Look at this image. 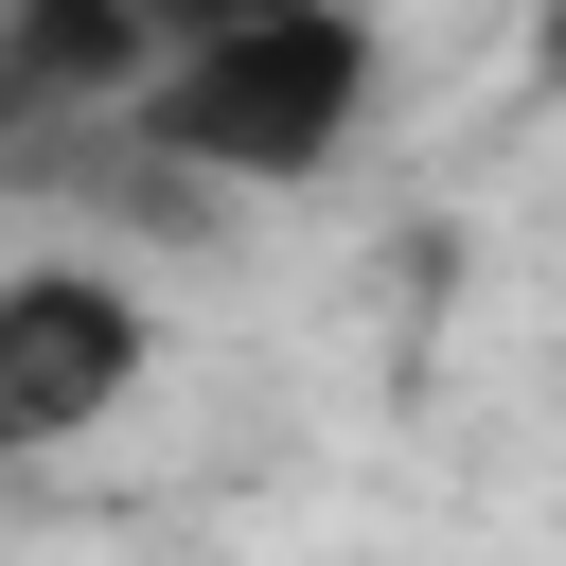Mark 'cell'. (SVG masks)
I'll list each match as a JSON object with an SVG mask.
<instances>
[{
  "mask_svg": "<svg viewBox=\"0 0 566 566\" xmlns=\"http://www.w3.org/2000/svg\"><path fill=\"white\" fill-rule=\"evenodd\" d=\"M371 124V18L354 0H265V18H212L177 35L142 88H124V142L195 159L212 195H283V177H336Z\"/></svg>",
  "mask_w": 566,
  "mask_h": 566,
  "instance_id": "6da1fadb",
  "label": "cell"
},
{
  "mask_svg": "<svg viewBox=\"0 0 566 566\" xmlns=\"http://www.w3.org/2000/svg\"><path fill=\"white\" fill-rule=\"evenodd\" d=\"M124 389H142V283H106V265H18V283H0V460L88 442Z\"/></svg>",
  "mask_w": 566,
  "mask_h": 566,
  "instance_id": "7a4b0ae2",
  "label": "cell"
},
{
  "mask_svg": "<svg viewBox=\"0 0 566 566\" xmlns=\"http://www.w3.org/2000/svg\"><path fill=\"white\" fill-rule=\"evenodd\" d=\"M159 71L142 0H0V124H106Z\"/></svg>",
  "mask_w": 566,
  "mask_h": 566,
  "instance_id": "3957f363",
  "label": "cell"
},
{
  "mask_svg": "<svg viewBox=\"0 0 566 566\" xmlns=\"http://www.w3.org/2000/svg\"><path fill=\"white\" fill-rule=\"evenodd\" d=\"M142 18H159V53H177V35H212V18H265V0H142Z\"/></svg>",
  "mask_w": 566,
  "mask_h": 566,
  "instance_id": "277c9868",
  "label": "cell"
},
{
  "mask_svg": "<svg viewBox=\"0 0 566 566\" xmlns=\"http://www.w3.org/2000/svg\"><path fill=\"white\" fill-rule=\"evenodd\" d=\"M548 53H566V0H548Z\"/></svg>",
  "mask_w": 566,
  "mask_h": 566,
  "instance_id": "5b68a950",
  "label": "cell"
}]
</instances>
